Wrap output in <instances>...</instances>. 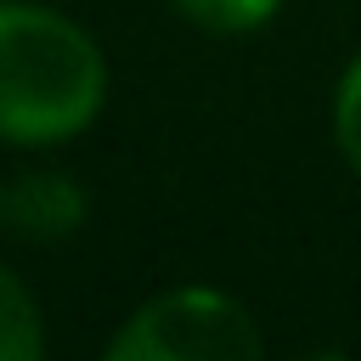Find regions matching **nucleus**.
Listing matches in <instances>:
<instances>
[{
    "instance_id": "nucleus-6",
    "label": "nucleus",
    "mask_w": 361,
    "mask_h": 361,
    "mask_svg": "<svg viewBox=\"0 0 361 361\" xmlns=\"http://www.w3.org/2000/svg\"><path fill=\"white\" fill-rule=\"evenodd\" d=\"M333 141H338V158L361 175V51L344 62L333 85Z\"/></svg>"
},
{
    "instance_id": "nucleus-4",
    "label": "nucleus",
    "mask_w": 361,
    "mask_h": 361,
    "mask_svg": "<svg viewBox=\"0 0 361 361\" xmlns=\"http://www.w3.org/2000/svg\"><path fill=\"white\" fill-rule=\"evenodd\" d=\"M45 355V310L34 299V288L0 265V361H34Z\"/></svg>"
},
{
    "instance_id": "nucleus-7",
    "label": "nucleus",
    "mask_w": 361,
    "mask_h": 361,
    "mask_svg": "<svg viewBox=\"0 0 361 361\" xmlns=\"http://www.w3.org/2000/svg\"><path fill=\"white\" fill-rule=\"evenodd\" d=\"M0 226H6V186H0Z\"/></svg>"
},
{
    "instance_id": "nucleus-3",
    "label": "nucleus",
    "mask_w": 361,
    "mask_h": 361,
    "mask_svg": "<svg viewBox=\"0 0 361 361\" xmlns=\"http://www.w3.org/2000/svg\"><path fill=\"white\" fill-rule=\"evenodd\" d=\"M90 214L85 186L68 169H28L6 186V231L23 243H68Z\"/></svg>"
},
{
    "instance_id": "nucleus-5",
    "label": "nucleus",
    "mask_w": 361,
    "mask_h": 361,
    "mask_svg": "<svg viewBox=\"0 0 361 361\" xmlns=\"http://www.w3.org/2000/svg\"><path fill=\"white\" fill-rule=\"evenodd\" d=\"M169 11L175 17H186L192 28H203V34H254V28H265L276 11H282V0H169Z\"/></svg>"
},
{
    "instance_id": "nucleus-1",
    "label": "nucleus",
    "mask_w": 361,
    "mask_h": 361,
    "mask_svg": "<svg viewBox=\"0 0 361 361\" xmlns=\"http://www.w3.org/2000/svg\"><path fill=\"white\" fill-rule=\"evenodd\" d=\"M107 107L96 34L39 0H0V147L45 152L85 135Z\"/></svg>"
},
{
    "instance_id": "nucleus-2",
    "label": "nucleus",
    "mask_w": 361,
    "mask_h": 361,
    "mask_svg": "<svg viewBox=\"0 0 361 361\" xmlns=\"http://www.w3.org/2000/svg\"><path fill=\"white\" fill-rule=\"evenodd\" d=\"M259 350L265 333L254 310L214 282H180L141 299L102 344L107 361H248Z\"/></svg>"
}]
</instances>
